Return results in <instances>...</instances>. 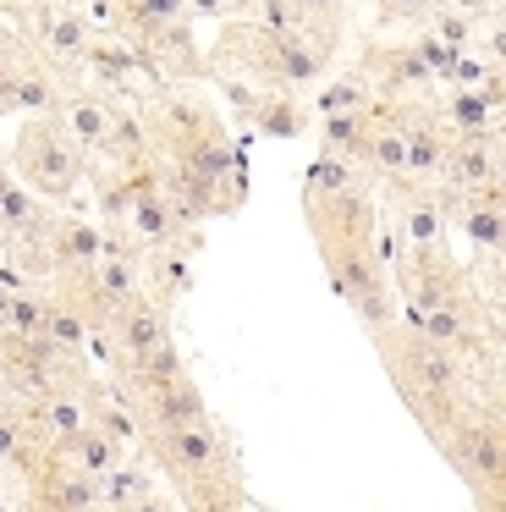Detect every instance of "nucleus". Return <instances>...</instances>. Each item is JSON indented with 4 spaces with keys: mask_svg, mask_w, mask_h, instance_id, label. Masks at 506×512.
I'll list each match as a JSON object with an SVG mask.
<instances>
[{
    "mask_svg": "<svg viewBox=\"0 0 506 512\" xmlns=\"http://www.w3.org/2000/svg\"><path fill=\"white\" fill-rule=\"evenodd\" d=\"M105 342H110V369H116L121 358L154 353L160 342H171V303H160L154 292H138V298L116 314V325L105 331ZM110 369H105V375H110Z\"/></svg>",
    "mask_w": 506,
    "mask_h": 512,
    "instance_id": "13",
    "label": "nucleus"
},
{
    "mask_svg": "<svg viewBox=\"0 0 506 512\" xmlns=\"http://www.w3.org/2000/svg\"><path fill=\"white\" fill-rule=\"evenodd\" d=\"M61 83L44 72V61L28 50V39L11 23H0V116H55Z\"/></svg>",
    "mask_w": 506,
    "mask_h": 512,
    "instance_id": "9",
    "label": "nucleus"
},
{
    "mask_svg": "<svg viewBox=\"0 0 506 512\" xmlns=\"http://www.w3.org/2000/svg\"><path fill=\"white\" fill-rule=\"evenodd\" d=\"M473 512H506V501H473Z\"/></svg>",
    "mask_w": 506,
    "mask_h": 512,
    "instance_id": "23",
    "label": "nucleus"
},
{
    "mask_svg": "<svg viewBox=\"0 0 506 512\" xmlns=\"http://www.w3.org/2000/svg\"><path fill=\"white\" fill-rule=\"evenodd\" d=\"M369 342H374V353H380V364H385V375H391L402 408L413 413V424L429 435V441H440V430H446L451 413L462 408V397H468L462 364L440 342H429L424 331H407L402 320L385 325V331H374Z\"/></svg>",
    "mask_w": 506,
    "mask_h": 512,
    "instance_id": "3",
    "label": "nucleus"
},
{
    "mask_svg": "<svg viewBox=\"0 0 506 512\" xmlns=\"http://www.w3.org/2000/svg\"><path fill=\"white\" fill-rule=\"evenodd\" d=\"M154 490H160V474L149 468L143 452H132L99 479V512H127V507H138L143 496H154Z\"/></svg>",
    "mask_w": 506,
    "mask_h": 512,
    "instance_id": "19",
    "label": "nucleus"
},
{
    "mask_svg": "<svg viewBox=\"0 0 506 512\" xmlns=\"http://www.w3.org/2000/svg\"><path fill=\"white\" fill-rule=\"evenodd\" d=\"M292 6H297V34H303V45L325 67H336L347 56V39H352V0H292Z\"/></svg>",
    "mask_w": 506,
    "mask_h": 512,
    "instance_id": "15",
    "label": "nucleus"
},
{
    "mask_svg": "<svg viewBox=\"0 0 506 512\" xmlns=\"http://www.w3.org/2000/svg\"><path fill=\"white\" fill-rule=\"evenodd\" d=\"M325 281L352 314H358L363 331H385L396 325V287H391V254H385V232L369 248H347V254H325Z\"/></svg>",
    "mask_w": 506,
    "mask_h": 512,
    "instance_id": "6",
    "label": "nucleus"
},
{
    "mask_svg": "<svg viewBox=\"0 0 506 512\" xmlns=\"http://www.w3.org/2000/svg\"><path fill=\"white\" fill-rule=\"evenodd\" d=\"M209 89H220V111H231L248 133L259 138H303L314 133V111L308 100L297 94H264V89H248V83H231V78H204Z\"/></svg>",
    "mask_w": 506,
    "mask_h": 512,
    "instance_id": "11",
    "label": "nucleus"
},
{
    "mask_svg": "<svg viewBox=\"0 0 506 512\" xmlns=\"http://www.w3.org/2000/svg\"><path fill=\"white\" fill-rule=\"evenodd\" d=\"M22 39H28V50L44 61V72H50L55 83H83V56L88 45H94V23H88V12L77 6V0H55V6H44L39 17H33L28 28H17Z\"/></svg>",
    "mask_w": 506,
    "mask_h": 512,
    "instance_id": "8",
    "label": "nucleus"
},
{
    "mask_svg": "<svg viewBox=\"0 0 506 512\" xmlns=\"http://www.w3.org/2000/svg\"><path fill=\"white\" fill-rule=\"evenodd\" d=\"M435 452L457 468L473 501H506V408H484V402L462 397Z\"/></svg>",
    "mask_w": 506,
    "mask_h": 512,
    "instance_id": "5",
    "label": "nucleus"
},
{
    "mask_svg": "<svg viewBox=\"0 0 506 512\" xmlns=\"http://www.w3.org/2000/svg\"><path fill=\"white\" fill-rule=\"evenodd\" d=\"M116 39L132 50V61L149 78V89L204 83V45H198L193 23H121Z\"/></svg>",
    "mask_w": 506,
    "mask_h": 512,
    "instance_id": "7",
    "label": "nucleus"
},
{
    "mask_svg": "<svg viewBox=\"0 0 506 512\" xmlns=\"http://www.w3.org/2000/svg\"><path fill=\"white\" fill-rule=\"evenodd\" d=\"M440 122L446 138H501L506 105L479 89H440Z\"/></svg>",
    "mask_w": 506,
    "mask_h": 512,
    "instance_id": "17",
    "label": "nucleus"
},
{
    "mask_svg": "<svg viewBox=\"0 0 506 512\" xmlns=\"http://www.w3.org/2000/svg\"><path fill=\"white\" fill-rule=\"evenodd\" d=\"M325 61L303 45V34H281V28H264L253 17H231L215 28V39L204 45V78H231L248 83L264 94H308L325 83Z\"/></svg>",
    "mask_w": 506,
    "mask_h": 512,
    "instance_id": "2",
    "label": "nucleus"
},
{
    "mask_svg": "<svg viewBox=\"0 0 506 512\" xmlns=\"http://www.w3.org/2000/svg\"><path fill=\"white\" fill-rule=\"evenodd\" d=\"M22 512H99V479H88L61 452H50L22 479Z\"/></svg>",
    "mask_w": 506,
    "mask_h": 512,
    "instance_id": "12",
    "label": "nucleus"
},
{
    "mask_svg": "<svg viewBox=\"0 0 506 512\" xmlns=\"http://www.w3.org/2000/svg\"><path fill=\"white\" fill-rule=\"evenodd\" d=\"M61 457H66V463H72V468H83V474H88V479H105V474H110V468H116V463H121V457H132V452H121V446H116V441H110V435H99V430H94V424H88V430H83V435H77V441H72V446H66V452H61Z\"/></svg>",
    "mask_w": 506,
    "mask_h": 512,
    "instance_id": "20",
    "label": "nucleus"
},
{
    "mask_svg": "<svg viewBox=\"0 0 506 512\" xmlns=\"http://www.w3.org/2000/svg\"><path fill=\"white\" fill-rule=\"evenodd\" d=\"M83 83L116 94V100H138V94L149 89V78L138 72L132 50L121 45L116 34H94V45H88V56H83Z\"/></svg>",
    "mask_w": 506,
    "mask_h": 512,
    "instance_id": "16",
    "label": "nucleus"
},
{
    "mask_svg": "<svg viewBox=\"0 0 506 512\" xmlns=\"http://www.w3.org/2000/svg\"><path fill=\"white\" fill-rule=\"evenodd\" d=\"M132 111L182 232H204V221L237 215L248 204V149L231 133V116L220 111L209 83L143 89Z\"/></svg>",
    "mask_w": 506,
    "mask_h": 512,
    "instance_id": "1",
    "label": "nucleus"
},
{
    "mask_svg": "<svg viewBox=\"0 0 506 512\" xmlns=\"http://www.w3.org/2000/svg\"><path fill=\"white\" fill-rule=\"evenodd\" d=\"M429 188L440 204L473 199V193H506V144L501 138H446V155Z\"/></svg>",
    "mask_w": 506,
    "mask_h": 512,
    "instance_id": "10",
    "label": "nucleus"
},
{
    "mask_svg": "<svg viewBox=\"0 0 506 512\" xmlns=\"http://www.w3.org/2000/svg\"><path fill=\"white\" fill-rule=\"evenodd\" d=\"M132 413H138V430L154 435V430H182V424L209 419V402H204V391H198V380L187 375V380H176V386L154 391L149 402H138Z\"/></svg>",
    "mask_w": 506,
    "mask_h": 512,
    "instance_id": "18",
    "label": "nucleus"
},
{
    "mask_svg": "<svg viewBox=\"0 0 506 512\" xmlns=\"http://www.w3.org/2000/svg\"><path fill=\"white\" fill-rule=\"evenodd\" d=\"M446 232L468 243V254H501L506 248V193H473L446 204Z\"/></svg>",
    "mask_w": 506,
    "mask_h": 512,
    "instance_id": "14",
    "label": "nucleus"
},
{
    "mask_svg": "<svg viewBox=\"0 0 506 512\" xmlns=\"http://www.w3.org/2000/svg\"><path fill=\"white\" fill-rule=\"evenodd\" d=\"M6 171L39 204H72L88 188V155L55 116H22L17 133L0 144Z\"/></svg>",
    "mask_w": 506,
    "mask_h": 512,
    "instance_id": "4",
    "label": "nucleus"
},
{
    "mask_svg": "<svg viewBox=\"0 0 506 512\" xmlns=\"http://www.w3.org/2000/svg\"><path fill=\"white\" fill-rule=\"evenodd\" d=\"M44 6H55V0H0V23H11V28H28L33 17L44 12Z\"/></svg>",
    "mask_w": 506,
    "mask_h": 512,
    "instance_id": "22",
    "label": "nucleus"
},
{
    "mask_svg": "<svg viewBox=\"0 0 506 512\" xmlns=\"http://www.w3.org/2000/svg\"><path fill=\"white\" fill-rule=\"evenodd\" d=\"M358 6V0H352ZM374 12V28H385V34H402V28H424L429 12H435L440 0H363Z\"/></svg>",
    "mask_w": 506,
    "mask_h": 512,
    "instance_id": "21",
    "label": "nucleus"
}]
</instances>
